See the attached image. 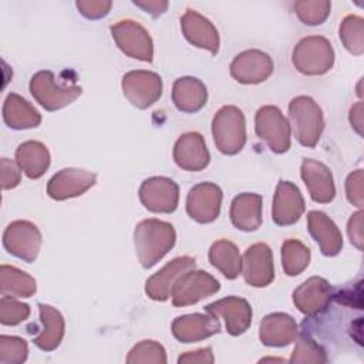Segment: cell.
Returning a JSON list of instances; mask_svg holds the SVG:
<instances>
[{"instance_id":"cell-1","label":"cell","mask_w":364,"mask_h":364,"mask_svg":"<svg viewBox=\"0 0 364 364\" xmlns=\"http://www.w3.org/2000/svg\"><path fill=\"white\" fill-rule=\"evenodd\" d=\"M175 240L173 226L155 218L141 220L134 230L135 253L145 269L155 266L173 247Z\"/></svg>"},{"instance_id":"cell-2","label":"cell","mask_w":364,"mask_h":364,"mask_svg":"<svg viewBox=\"0 0 364 364\" xmlns=\"http://www.w3.org/2000/svg\"><path fill=\"white\" fill-rule=\"evenodd\" d=\"M289 118L290 129L299 144L314 148L324 129V117L320 105L311 97H294L289 104Z\"/></svg>"},{"instance_id":"cell-3","label":"cell","mask_w":364,"mask_h":364,"mask_svg":"<svg viewBox=\"0 0 364 364\" xmlns=\"http://www.w3.org/2000/svg\"><path fill=\"white\" fill-rule=\"evenodd\" d=\"M30 92L44 109L57 111L77 100L82 90L75 84V80L71 82L58 80L53 71L41 70L31 77Z\"/></svg>"},{"instance_id":"cell-4","label":"cell","mask_w":364,"mask_h":364,"mask_svg":"<svg viewBox=\"0 0 364 364\" xmlns=\"http://www.w3.org/2000/svg\"><path fill=\"white\" fill-rule=\"evenodd\" d=\"M212 135L216 148L225 155H236L246 144V121L235 105L222 107L212 119Z\"/></svg>"},{"instance_id":"cell-5","label":"cell","mask_w":364,"mask_h":364,"mask_svg":"<svg viewBox=\"0 0 364 364\" xmlns=\"http://www.w3.org/2000/svg\"><path fill=\"white\" fill-rule=\"evenodd\" d=\"M291 63L304 75H323L334 64V50L326 37L309 36L293 48Z\"/></svg>"},{"instance_id":"cell-6","label":"cell","mask_w":364,"mask_h":364,"mask_svg":"<svg viewBox=\"0 0 364 364\" xmlns=\"http://www.w3.org/2000/svg\"><path fill=\"white\" fill-rule=\"evenodd\" d=\"M255 131L272 152L283 154L289 151L290 125L276 105H264L257 109L255 115Z\"/></svg>"},{"instance_id":"cell-7","label":"cell","mask_w":364,"mask_h":364,"mask_svg":"<svg viewBox=\"0 0 364 364\" xmlns=\"http://www.w3.org/2000/svg\"><path fill=\"white\" fill-rule=\"evenodd\" d=\"M219 282L203 270L191 269L182 273L172 286L171 297L175 307H185L219 291Z\"/></svg>"},{"instance_id":"cell-8","label":"cell","mask_w":364,"mask_h":364,"mask_svg":"<svg viewBox=\"0 0 364 364\" xmlns=\"http://www.w3.org/2000/svg\"><path fill=\"white\" fill-rule=\"evenodd\" d=\"M111 34L118 48L128 57L145 63L154 58V43L149 33L134 20H121L111 26Z\"/></svg>"},{"instance_id":"cell-9","label":"cell","mask_w":364,"mask_h":364,"mask_svg":"<svg viewBox=\"0 0 364 364\" xmlns=\"http://www.w3.org/2000/svg\"><path fill=\"white\" fill-rule=\"evenodd\" d=\"M122 92L136 108L145 109L162 95V78L152 71L134 70L122 77Z\"/></svg>"},{"instance_id":"cell-10","label":"cell","mask_w":364,"mask_h":364,"mask_svg":"<svg viewBox=\"0 0 364 364\" xmlns=\"http://www.w3.org/2000/svg\"><path fill=\"white\" fill-rule=\"evenodd\" d=\"M3 246L10 255L31 263L38 256L41 233L38 228L28 220H14L3 233Z\"/></svg>"},{"instance_id":"cell-11","label":"cell","mask_w":364,"mask_h":364,"mask_svg":"<svg viewBox=\"0 0 364 364\" xmlns=\"http://www.w3.org/2000/svg\"><path fill=\"white\" fill-rule=\"evenodd\" d=\"M139 200L154 213H172L178 208L179 186L166 176H152L139 186Z\"/></svg>"},{"instance_id":"cell-12","label":"cell","mask_w":364,"mask_h":364,"mask_svg":"<svg viewBox=\"0 0 364 364\" xmlns=\"http://www.w3.org/2000/svg\"><path fill=\"white\" fill-rule=\"evenodd\" d=\"M242 274L245 282L253 287H266L273 282L274 264L269 245L255 243L245 250L242 257Z\"/></svg>"},{"instance_id":"cell-13","label":"cell","mask_w":364,"mask_h":364,"mask_svg":"<svg viewBox=\"0 0 364 364\" xmlns=\"http://www.w3.org/2000/svg\"><path fill=\"white\" fill-rule=\"evenodd\" d=\"M222 189L212 182H200L186 196V212L198 223L213 222L220 212Z\"/></svg>"},{"instance_id":"cell-14","label":"cell","mask_w":364,"mask_h":364,"mask_svg":"<svg viewBox=\"0 0 364 364\" xmlns=\"http://www.w3.org/2000/svg\"><path fill=\"white\" fill-rule=\"evenodd\" d=\"M274 64L269 54L260 50H246L230 63V75L240 84H259L273 73Z\"/></svg>"},{"instance_id":"cell-15","label":"cell","mask_w":364,"mask_h":364,"mask_svg":"<svg viewBox=\"0 0 364 364\" xmlns=\"http://www.w3.org/2000/svg\"><path fill=\"white\" fill-rule=\"evenodd\" d=\"M95 181L97 175L94 172L78 168H64L48 181L47 193L54 200H65L82 195L95 185Z\"/></svg>"},{"instance_id":"cell-16","label":"cell","mask_w":364,"mask_h":364,"mask_svg":"<svg viewBox=\"0 0 364 364\" xmlns=\"http://www.w3.org/2000/svg\"><path fill=\"white\" fill-rule=\"evenodd\" d=\"M333 299V287L330 283L320 277L313 276L303 282L293 291V303L306 316H317L323 313Z\"/></svg>"},{"instance_id":"cell-17","label":"cell","mask_w":364,"mask_h":364,"mask_svg":"<svg viewBox=\"0 0 364 364\" xmlns=\"http://www.w3.org/2000/svg\"><path fill=\"white\" fill-rule=\"evenodd\" d=\"M205 311L215 316L222 317L225 320L226 331L230 336L243 334L252 323V307L247 300L236 296H229L213 301L205 307Z\"/></svg>"},{"instance_id":"cell-18","label":"cell","mask_w":364,"mask_h":364,"mask_svg":"<svg viewBox=\"0 0 364 364\" xmlns=\"http://www.w3.org/2000/svg\"><path fill=\"white\" fill-rule=\"evenodd\" d=\"M304 212V199L300 189L289 181H279L273 198L272 219L279 226L296 223Z\"/></svg>"},{"instance_id":"cell-19","label":"cell","mask_w":364,"mask_h":364,"mask_svg":"<svg viewBox=\"0 0 364 364\" xmlns=\"http://www.w3.org/2000/svg\"><path fill=\"white\" fill-rule=\"evenodd\" d=\"M195 259L191 256H179L173 260L168 262L161 270L154 273L145 283V293L149 299L155 301H165L171 297V290L176 279L191 270L195 269Z\"/></svg>"},{"instance_id":"cell-20","label":"cell","mask_w":364,"mask_h":364,"mask_svg":"<svg viewBox=\"0 0 364 364\" xmlns=\"http://www.w3.org/2000/svg\"><path fill=\"white\" fill-rule=\"evenodd\" d=\"M301 179L310 193V198L317 203H328L336 196L333 173L327 165L320 161L306 158L300 169Z\"/></svg>"},{"instance_id":"cell-21","label":"cell","mask_w":364,"mask_h":364,"mask_svg":"<svg viewBox=\"0 0 364 364\" xmlns=\"http://www.w3.org/2000/svg\"><path fill=\"white\" fill-rule=\"evenodd\" d=\"M173 161L183 171L198 172L205 169L210 161V155L203 136L199 132L181 135L173 146Z\"/></svg>"},{"instance_id":"cell-22","label":"cell","mask_w":364,"mask_h":364,"mask_svg":"<svg viewBox=\"0 0 364 364\" xmlns=\"http://www.w3.org/2000/svg\"><path fill=\"white\" fill-rule=\"evenodd\" d=\"M172 334L181 343H196L220 331L219 318L205 313L179 316L172 323Z\"/></svg>"},{"instance_id":"cell-23","label":"cell","mask_w":364,"mask_h":364,"mask_svg":"<svg viewBox=\"0 0 364 364\" xmlns=\"http://www.w3.org/2000/svg\"><path fill=\"white\" fill-rule=\"evenodd\" d=\"M181 30L185 38L195 47L205 48L210 54H218L219 51V33L216 27L199 14L196 10L188 9L181 17Z\"/></svg>"},{"instance_id":"cell-24","label":"cell","mask_w":364,"mask_h":364,"mask_svg":"<svg viewBox=\"0 0 364 364\" xmlns=\"http://www.w3.org/2000/svg\"><path fill=\"white\" fill-rule=\"evenodd\" d=\"M307 229L324 256H336L343 249L341 232L324 212L310 210L307 213Z\"/></svg>"},{"instance_id":"cell-25","label":"cell","mask_w":364,"mask_h":364,"mask_svg":"<svg viewBox=\"0 0 364 364\" xmlns=\"http://www.w3.org/2000/svg\"><path fill=\"white\" fill-rule=\"evenodd\" d=\"M297 323L286 313H270L260 323L259 338L267 347H284L297 337Z\"/></svg>"},{"instance_id":"cell-26","label":"cell","mask_w":364,"mask_h":364,"mask_svg":"<svg viewBox=\"0 0 364 364\" xmlns=\"http://www.w3.org/2000/svg\"><path fill=\"white\" fill-rule=\"evenodd\" d=\"M263 199L257 193L243 192L233 198L230 203V222L243 232H255L262 225Z\"/></svg>"},{"instance_id":"cell-27","label":"cell","mask_w":364,"mask_h":364,"mask_svg":"<svg viewBox=\"0 0 364 364\" xmlns=\"http://www.w3.org/2000/svg\"><path fill=\"white\" fill-rule=\"evenodd\" d=\"M38 313L41 327L37 334L33 336V343L43 351H53L60 346L64 337V317L57 309L43 303L38 304Z\"/></svg>"},{"instance_id":"cell-28","label":"cell","mask_w":364,"mask_h":364,"mask_svg":"<svg viewBox=\"0 0 364 364\" xmlns=\"http://www.w3.org/2000/svg\"><path fill=\"white\" fill-rule=\"evenodd\" d=\"M208 100L205 84L195 77H181L172 85V101L175 107L186 114L202 109Z\"/></svg>"},{"instance_id":"cell-29","label":"cell","mask_w":364,"mask_h":364,"mask_svg":"<svg viewBox=\"0 0 364 364\" xmlns=\"http://www.w3.org/2000/svg\"><path fill=\"white\" fill-rule=\"evenodd\" d=\"M3 119L11 129H28L40 125L41 115L21 95L11 92L3 104Z\"/></svg>"},{"instance_id":"cell-30","label":"cell","mask_w":364,"mask_h":364,"mask_svg":"<svg viewBox=\"0 0 364 364\" xmlns=\"http://www.w3.org/2000/svg\"><path fill=\"white\" fill-rule=\"evenodd\" d=\"M16 164L30 179H38L50 166V152L40 141H26L16 149Z\"/></svg>"},{"instance_id":"cell-31","label":"cell","mask_w":364,"mask_h":364,"mask_svg":"<svg viewBox=\"0 0 364 364\" xmlns=\"http://www.w3.org/2000/svg\"><path fill=\"white\" fill-rule=\"evenodd\" d=\"M208 257L210 264L226 279H236L242 273L240 252L237 246L228 239H220L212 243Z\"/></svg>"},{"instance_id":"cell-32","label":"cell","mask_w":364,"mask_h":364,"mask_svg":"<svg viewBox=\"0 0 364 364\" xmlns=\"http://www.w3.org/2000/svg\"><path fill=\"white\" fill-rule=\"evenodd\" d=\"M37 290L34 277L28 273L9 264L0 267V291L1 296L31 297Z\"/></svg>"},{"instance_id":"cell-33","label":"cell","mask_w":364,"mask_h":364,"mask_svg":"<svg viewBox=\"0 0 364 364\" xmlns=\"http://www.w3.org/2000/svg\"><path fill=\"white\" fill-rule=\"evenodd\" d=\"M310 263V249L297 239H287L282 245V266L287 276L300 274Z\"/></svg>"},{"instance_id":"cell-34","label":"cell","mask_w":364,"mask_h":364,"mask_svg":"<svg viewBox=\"0 0 364 364\" xmlns=\"http://www.w3.org/2000/svg\"><path fill=\"white\" fill-rule=\"evenodd\" d=\"M340 40L354 55L364 53V20L360 16L348 14L340 24Z\"/></svg>"},{"instance_id":"cell-35","label":"cell","mask_w":364,"mask_h":364,"mask_svg":"<svg viewBox=\"0 0 364 364\" xmlns=\"http://www.w3.org/2000/svg\"><path fill=\"white\" fill-rule=\"evenodd\" d=\"M128 364H139V363H155V364H165L166 363V353L162 344L155 340H142L135 344L125 360Z\"/></svg>"},{"instance_id":"cell-36","label":"cell","mask_w":364,"mask_h":364,"mask_svg":"<svg viewBox=\"0 0 364 364\" xmlns=\"http://www.w3.org/2000/svg\"><path fill=\"white\" fill-rule=\"evenodd\" d=\"M331 3L327 0H301L294 3V11L306 26H318L330 14Z\"/></svg>"},{"instance_id":"cell-37","label":"cell","mask_w":364,"mask_h":364,"mask_svg":"<svg viewBox=\"0 0 364 364\" xmlns=\"http://www.w3.org/2000/svg\"><path fill=\"white\" fill-rule=\"evenodd\" d=\"M290 363H326L327 355L324 348L307 334H301L296 341L294 350L289 360Z\"/></svg>"},{"instance_id":"cell-38","label":"cell","mask_w":364,"mask_h":364,"mask_svg":"<svg viewBox=\"0 0 364 364\" xmlns=\"http://www.w3.org/2000/svg\"><path fill=\"white\" fill-rule=\"evenodd\" d=\"M27 341L17 336H0V363L1 364H21L27 360Z\"/></svg>"},{"instance_id":"cell-39","label":"cell","mask_w":364,"mask_h":364,"mask_svg":"<svg viewBox=\"0 0 364 364\" xmlns=\"http://www.w3.org/2000/svg\"><path fill=\"white\" fill-rule=\"evenodd\" d=\"M30 316V306L17 301L14 297L1 296L0 299V323L4 326H17Z\"/></svg>"},{"instance_id":"cell-40","label":"cell","mask_w":364,"mask_h":364,"mask_svg":"<svg viewBox=\"0 0 364 364\" xmlns=\"http://www.w3.org/2000/svg\"><path fill=\"white\" fill-rule=\"evenodd\" d=\"M363 181H364L363 169H357V171L351 172L346 179V196H347L348 202L351 205L357 206L358 209H361L363 203H364Z\"/></svg>"},{"instance_id":"cell-41","label":"cell","mask_w":364,"mask_h":364,"mask_svg":"<svg viewBox=\"0 0 364 364\" xmlns=\"http://www.w3.org/2000/svg\"><path fill=\"white\" fill-rule=\"evenodd\" d=\"M75 6L85 18L90 20H98L101 17H105L112 6L108 0H78L75 1Z\"/></svg>"},{"instance_id":"cell-42","label":"cell","mask_w":364,"mask_h":364,"mask_svg":"<svg viewBox=\"0 0 364 364\" xmlns=\"http://www.w3.org/2000/svg\"><path fill=\"white\" fill-rule=\"evenodd\" d=\"M0 169H1V188L3 189H13L20 183V179H21L20 171L21 169L11 159L1 158Z\"/></svg>"},{"instance_id":"cell-43","label":"cell","mask_w":364,"mask_h":364,"mask_svg":"<svg viewBox=\"0 0 364 364\" xmlns=\"http://www.w3.org/2000/svg\"><path fill=\"white\" fill-rule=\"evenodd\" d=\"M347 232L350 242L358 249L363 250V212L358 210L354 215H351L348 225H347Z\"/></svg>"},{"instance_id":"cell-44","label":"cell","mask_w":364,"mask_h":364,"mask_svg":"<svg viewBox=\"0 0 364 364\" xmlns=\"http://www.w3.org/2000/svg\"><path fill=\"white\" fill-rule=\"evenodd\" d=\"M215 361L213 358V353H212V348L210 347H205V348H199V350H195V351H188L182 355H179L178 358V363L182 364V363H188V364H212Z\"/></svg>"},{"instance_id":"cell-45","label":"cell","mask_w":364,"mask_h":364,"mask_svg":"<svg viewBox=\"0 0 364 364\" xmlns=\"http://www.w3.org/2000/svg\"><path fill=\"white\" fill-rule=\"evenodd\" d=\"M134 4L142 9L145 13H149L152 17H158L164 14L169 6L168 1L162 0H145V1H134Z\"/></svg>"},{"instance_id":"cell-46","label":"cell","mask_w":364,"mask_h":364,"mask_svg":"<svg viewBox=\"0 0 364 364\" xmlns=\"http://www.w3.org/2000/svg\"><path fill=\"white\" fill-rule=\"evenodd\" d=\"M350 124L357 131L358 135H363V102L358 101L350 109Z\"/></svg>"}]
</instances>
